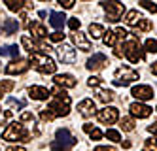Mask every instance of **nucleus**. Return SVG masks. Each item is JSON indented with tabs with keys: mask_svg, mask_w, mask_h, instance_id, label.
I'll use <instances>...</instances> for the list:
<instances>
[{
	"mask_svg": "<svg viewBox=\"0 0 157 151\" xmlns=\"http://www.w3.org/2000/svg\"><path fill=\"white\" fill-rule=\"evenodd\" d=\"M49 92H51L53 98L49 102L48 110L55 115V117H64V115H68L70 113V96L66 95V91L55 85L53 91H49Z\"/></svg>",
	"mask_w": 157,
	"mask_h": 151,
	"instance_id": "nucleus-1",
	"label": "nucleus"
},
{
	"mask_svg": "<svg viewBox=\"0 0 157 151\" xmlns=\"http://www.w3.org/2000/svg\"><path fill=\"white\" fill-rule=\"evenodd\" d=\"M4 140L8 142H13V140H21V142H30V138H32V132L27 130V126L23 123H12L8 126V129L4 130L2 134Z\"/></svg>",
	"mask_w": 157,
	"mask_h": 151,
	"instance_id": "nucleus-2",
	"label": "nucleus"
},
{
	"mask_svg": "<svg viewBox=\"0 0 157 151\" xmlns=\"http://www.w3.org/2000/svg\"><path fill=\"white\" fill-rule=\"evenodd\" d=\"M119 49H123L121 53L125 55L132 64H136V62H140V61L144 59V49L140 47V42H138L136 38L127 40L125 43H123V47H119Z\"/></svg>",
	"mask_w": 157,
	"mask_h": 151,
	"instance_id": "nucleus-3",
	"label": "nucleus"
},
{
	"mask_svg": "<svg viewBox=\"0 0 157 151\" xmlns=\"http://www.w3.org/2000/svg\"><path fill=\"white\" fill-rule=\"evenodd\" d=\"M30 61H32V64H34L42 74H53L55 70H57V64H55V61L51 59V57H48V55L32 53V55H30Z\"/></svg>",
	"mask_w": 157,
	"mask_h": 151,
	"instance_id": "nucleus-4",
	"label": "nucleus"
},
{
	"mask_svg": "<svg viewBox=\"0 0 157 151\" xmlns=\"http://www.w3.org/2000/svg\"><path fill=\"white\" fill-rule=\"evenodd\" d=\"M134 79H138V72L132 70V68H129V66H121V68H117L116 74H114V83H116V85H121V87L132 83Z\"/></svg>",
	"mask_w": 157,
	"mask_h": 151,
	"instance_id": "nucleus-5",
	"label": "nucleus"
},
{
	"mask_svg": "<svg viewBox=\"0 0 157 151\" xmlns=\"http://www.w3.org/2000/svg\"><path fill=\"white\" fill-rule=\"evenodd\" d=\"M100 6L104 8L106 11V19L110 23H117L123 15V11H125V6L121 2H100Z\"/></svg>",
	"mask_w": 157,
	"mask_h": 151,
	"instance_id": "nucleus-6",
	"label": "nucleus"
},
{
	"mask_svg": "<svg viewBox=\"0 0 157 151\" xmlns=\"http://www.w3.org/2000/svg\"><path fill=\"white\" fill-rule=\"evenodd\" d=\"M97 119L102 123V125H114V123L119 119V111H117V108L106 106V108H102V110H98Z\"/></svg>",
	"mask_w": 157,
	"mask_h": 151,
	"instance_id": "nucleus-7",
	"label": "nucleus"
},
{
	"mask_svg": "<svg viewBox=\"0 0 157 151\" xmlns=\"http://www.w3.org/2000/svg\"><path fill=\"white\" fill-rule=\"evenodd\" d=\"M29 59H13L10 64H6V74H10V76H13V74H23V72H27L29 70Z\"/></svg>",
	"mask_w": 157,
	"mask_h": 151,
	"instance_id": "nucleus-8",
	"label": "nucleus"
},
{
	"mask_svg": "<svg viewBox=\"0 0 157 151\" xmlns=\"http://www.w3.org/2000/svg\"><path fill=\"white\" fill-rule=\"evenodd\" d=\"M108 64V59H106V55L104 53H95L93 57H91V59H89L87 61V68H89V70H91V72H98V70H102V68Z\"/></svg>",
	"mask_w": 157,
	"mask_h": 151,
	"instance_id": "nucleus-9",
	"label": "nucleus"
},
{
	"mask_svg": "<svg viewBox=\"0 0 157 151\" xmlns=\"http://www.w3.org/2000/svg\"><path fill=\"white\" fill-rule=\"evenodd\" d=\"M129 110H131L132 117H138V119H146V117L151 115V108L146 106V104H142V102H132L129 106Z\"/></svg>",
	"mask_w": 157,
	"mask_h": 151,
	"instance_id": "nucleus-10",
	"label": "nucleus"
},
{
	"mask_svg": "<svg viewBox=\"0 0 157 151\" xmlns=\"http://www.w3.org/2000/svg\"><path fill=\"white\" fill-rule=\"evenodd\" d=\"M131 95L134 98H138V102L140 100H150V98H153V89L150 85H134L131 89Z\"/></svg>",
	"mask_w": 157,
	"mask_h": 151,
	"instance_id": "nucleus-11",
	"label": "nucleus"
},
{
	"mask_svg": "<svg viewBox=\"0 0 157 151\" xmlns=\"http://www.w3.org/2000/svg\"><path fill=\"white\" fill-rule=\"evenodd\" d=\"M57 55H59V61H63L64 64H72L76 61V51L70 45H64V43H61L57 47Z\"/></svg>",
	"mask_w": 157,
	"mask_h": 151,
	"instance_id": "nucleus-12",
	"label": "nucleus"
},
{
	"mask_svg": "<svg viewBox=\"0 0 157 151\" xmlns=\"http://www.w3.org/2000/svg\"><path fill=\"white\" fill-rule=\"evenodd\" d=\"M55 138H57V142L66 145V147H72L76 145V136H72V132L68 129H57V132H55Z\"/></svg>",
	"mask_w": 157,
	"mask_h": 151,
	"instance_id": "nucleus-13",
	"label": "nucleus"
},
{
	"mask_svg": "<svg viewBox=\"0 0 157 151\" xmlns=\"http://www.w3.org/2000/svg\"><path fill=\"white\" fill-rule=\"evenodd\" d=\"M53 81H55V85H57V87H63V89H72V87H76V79L70 74H59V76L53 77Z\"/></svg>",
	"mask_w": 157,
	"mask_h": 151,
	"instance_id": "nucleus-14",
	"label": "nucleus"
},
{
	"mask_svg": "<svg viewBox=\"0 0 157 151\" xmlns=\"http://www.w3.org/2000/svg\"><path fill=\"white\" fill-rule=\"evenodd\" d=\"M78 111H80V115H83V117H93V113L97 111L95 108V102L91 98H85L82 100L80 104H78Z\"/></svg>",
	"mask_w": 157,
	"mask_h": 151,
	"instance_id": "nucleus-15",
	"label": "nucleus"
},
{
	"mask_svg": "<svg viewBox=\"0 0 157 151\" xmlns=\"http://www.w3.org/2000/svg\"><path fill=\"white\" fill-rule=\"evenodd\" d=\"M29 96L34 98V100H48V96H51V92L46 87L32 85V87H29Z\"/></svg>",
	"mask_w": 157,
	"mask_h": 151,
	"instance_id": "nucleus-16",
	"label": "nucleus"
},
{
	"mask_svg": "<svg viewBox=\"0 0 157 151\" xmlns=\"http://www.w3.org/2000/svg\"><path fill=\"white\" fill-rule=\"evenodd\" d=\"M72 42H74L82 51H89V49H91V43H89V40L85 38V34L80 32V30H76V32L72 34Z\"/></svg>",
	"mask_w": 157,
	"mask_h": 151,
	"instance_id": "nucleus-17",
	"label": "nucleus"
},
{
	"mask_svg": "<svg viewBox=\"0 0 157 151\" xmlns=\"http://www.w3.org/2000/svg\"><path fill=\"white\" fill-rule=\"evenodd\" d=\"M29 30H30V34H32V36H34L36 40H42V38H46V36H48L46 27H44L42 23H38V21H32L30 25H29Z\"/></svg>",
	"mask_w": 157,
	"mask_h": 151,
	"instance_id": "nucleus-18",
	"label": "nucleus"
},
{
	"mask_svg": "<svg viewBox=\"0 0 157 151\" xmlns=\"http://www.w3.org/2000/svg\"><path fill=\"white\" fill-rule=\"evenodd\" d=\"M51 19H49V25L53 27V28H63V25H64V21H66V15L63 13V11H51V15H49Z\"/></svg>",
	"mask_w": 157,
	"mask_h": 151,
	"instance_id": "nucleus-19",
	"label": "nucleus"
},
{
	"mask_svg": "<svg viewBox=\"0 0 157 151\" xmlns=\"http://www.w3.org/2000/svg\"><path fill=\"white\" fill-rule=\"evenodd\" d=\"M17 28H19V23L15 19H6L2 23V30H4V34H8V36H10V34H15Z\"/></svg>",
	"mask_w": 157,
	"mask_h": 151,
	"instance_id": "nucleus-20",
	"label": "nucleus"
},
{
	"mask_svg": "<svg viewBox=\"0 0 157 151\" xmlns=\"http://www.w3.org/2000/svg\"><path fill=\"white\" fill-rule=\"evenodd\" d=\"M140 19H142V17H140V13H138V9H129L127 15H125V23H127V25H131V27H136V23H138Z\"/></svg>",
	"mask_w": 157,
	"mask_h": 151,
	"instance_id": "nucleus-21",
	"label": "nucleus"
},
{
	"mask_svg": "<svg viewBox=\"0 0 157 151\" xmlns=\"http://www.w3.org/2000/svg\"><path fill=\"white\" fill-rule=\"evenodd\" d=\"M21 45H23V47L32 55V53H38V45H36V42H32L29 36H23L21 38Z\"/></svg>",
	"mask_w": 157,
	"mask_h": 151,
	"instance_id": "nucleus-22",
	"label": "nucleus"
},
{
	"mask_svg": "<svg viewBox=\"0 0 157 151\" xmlns=\"http://www.w3.org/2000/svg\"><path fill=\"white\" fill-rule=\"evenodd\" d=\"M0 55L15 59V57L19 55V47H17V45H6V47H0Z\"/></svg>",
	"mask_w": 157,
	"mask_h": 151,
	"instance_id": "nucleus-23",
	"label": "nucleus"
},
{
	"mask_svg": "<svg viewBox=\"0 0 157 151\" xmlns=\"http://www.w3.org/2000/svg\"><path fill=\"white\" fill-rule=\"evenodd\" d=\"M104 32H106L104 27H102V25H98V23H91V25H89V34H91L93 38H100Z\"/></svg>",
	"mask_w": 157,
	"mask_h": 151,
	"instance_id": "nucleus-24",
	"label": "nucleus"
},
{
	"mask_svg": "<svg viewBox=\"0 0 157 151\" xmlns=\"http://www.w3.org/2000/svg\"><path fill=\"white\" fill-rule=\"evenodd\" d=\"M4 4L8 6V9H12V11H19V9H23V6H25L23 0H4Z\"/></svg>",
	"mask_w": 157,
	"mask_h": 151,
	"instance_id": "nucleus-25",
	"label": "nucleus"
},
{
	"mask_svg": "<svg viewBox=\"0 0 157 151\" xmlns=\"http://www.w3.org/2000/svg\"><path fill=\"white\" fill-rule=\"evenodd\" d=\"M13 87H15V83L12 79H2L0 81V95H6V92H10Z\"/></svg>",
	"mask_w": 157,
	"mask_h": 151,
	"instance_id": "nucleus-26",
	"label": "nucleus"
},
{
	"mask_svg": "<svg viewBox=\"0 0 157 151\" xmlns=\"http://www.w3.org/2000/svg\"><path fill=\"white\" fill-rule=\"evenodd\" d=\"M119 126H121V130L131 132V130H134V121H132L131 117H123L121 123H119Z\"/></svg>",
	"mask_w": 157,
	"mask_h": 151,
	"instance_id": "nucleus-27",
	"label": "nucleus"
},
{
	"mask_svg": "<svg viewBox=\"0 0 157 151\" xmlns=\"http://www.w3.org/2000/svg\"><path fill=\"white\" fill-rule=\"evenodd\" d=\"M106 34V36H104V43L106 45H110V47H116V45H117V36H116V32H104Z\"/></svg>",
	"mask_w": 157,
	"mask_h": 151,
	"instance_id": "nucleus-28",
	"label": "nucleus"
},
{
	"mask_svg": "<svg viewBox=\"0 0 157 151\" xmlns=\"http://www.w3.org/2000/svg\"><path fill=\"white\" fill-rule=\"evenodd\" d=\"M138 6H140V8H144V9H148V11H151V13H157V4L150 2V0H140Z\"/></svg>",
	"mask_w": 157,
	"mask_h": 151,
	"instance_id": "nucleus-29",
	"label": "nucleus"
},
{
	"mask_svg": "<svg viewBox=\"0 0 157 151\" xmlns=\"http://www.w3.org/2000/svg\"><path fill=\"white\" fill-rule=\"evenodd\" d=\"M136 30H140V32H148V30H151V23H150L148 19H140V21L136 23Z\"/></svg>",
	"mask_w": 157,
	"mask_h": 151,
	"instance_id": "nucleus-30",
	"label": "nucleus"
},
{
	"mask_svg": "<svg viewBox=\"0 0 157 151\" xmlns=\"http://www.w3.org/2000/svg\"><path fill=\"white\" fill-rule=\"evenodd\" d=\"M144 47H146V51H150V53H157V40L148 38L146 43H144Z\"/></svg>",
	"mask_w": 157,
	"mask_h": 151,
	"instance_id": "nucleus-31",
	"label": "nucleus"
},
{
	"mask_svg": "<svg viewBox=\"0 0 157 151\" xmlns=\"http://www.w3.org/2000/svg\"><path fill=\"white\" fill-rule=\"evenodd\" d=\"M98 98L102 100L104 104H108V102L114 100V92H112V91H100V92H98Z\"/></svg>",
	"mask_w": 157,
	"mask_h": 151,
	"instance_id": "nucleus-32",
	"label": "nucleus"
},
{
	"mask_svg": "<svg viewBox=\"0 0 157 151\" xmlns=\"http://www.w3.org/2000/svg\"><path fill=\"white\" fill-rule=\"evenodd\" d=\"M106 138H108V140H112V142H119L121 140V134L117 130H114V129H108L106 130Z\"/></svg>",
	"mask_w": 157,
	"mask_h": 151,
	"instance_id": "nucleus-33",
	"label": "nucleus"
},
{
	"mask_svg": "<svg viewBox=\"0 0 157 151\" xmlns=\"http://www.w3.org/2000/svg\"><path fill=\"white\" fill-rule=\"evenodd\" d=\"M146 151H157V140L155 138H148V140H146Z\"/></svg>",
	"mask_w": 157,
	"mask_h": 151,
	"instance_id": "nucleus-34",
	"label": "nucleus"
},
{
	"mask_svg": "<svg viewBox=\"0 0 157 151\" xmlns=\"http://www.w3.org/2000/svg\"><path fill=\"white\" fill-rule=\"evenodd\" d=\"M80 25H82V23H80V19H78V17H72L70 21H68V27L76 32V30H80Z\"/></svg>",
	"mask_w": 157,
	"mask_h": 151,
	"instance_id": "nucleus-35",
	"label": "nucleus"
},
{
	"mask_svg": "<svg viewBox=\"0 0 157 151\" xmlns=\"http://www.w3.org/2000/svg\"><path fill=\"white\" fill-rule=\"evenodd\" d=\"M49 38H51L53 42H63V40H64V34H63L61 30H55L53 34H49Z\"/></svg>",
	"mask_w": 157,
	"mask_h": 151,
	"instance_id": "nucleus-36",
	"label": "nucleus"
},
{
	"mask_svg": "<svg viewBox=\"0 0 157 151\" xmlns=\"http://www.w3.org/2000/svg\"><path fill=\"white\" fill-rule=\"evenodd\" d=\"M40 117H42V121H53V119H55V115H53L49 110H44V111L40 113Z\"/></svg>",
	"mask_w": 157,
	"mask_h": 151,
	"instance_id": "nucleus-37",
	"label": "nucleus"
},
{
	"mask_svg": "<svg viewBox=\"0 0 157 151\" xmlns=\"http://www.w3.org/2000/svg\"><path fill=\"white\" fill-rule=\"evenodd\" d=\"M51 151H70V147H66V145H63L59 142H53L51 144Z\"/></svg>",
	"mask_w": 157,
	"mask_h": 151,
	"instance_id": "nucleus-38",
	"label": "nucleus"
},
{
	"mask_svg": "<svg viewBox=\"0 0 157 151\" xmlns=\"http://www.w3.org/2000/svg\"><path fill=\"white\" fill-rule=\"evenodd\" d=\"M100 83H102V81H100V77H97V76H91V77H89V81H87L89 87H98Z\"/></svg>",
	"mask_w": 157,
	"mask_h": 151,
	"instance_id": "nucleus-39",
	"label": "nucleus"
},
{
	"mask_svg": "<svg viewBox=\"0 0 157 151\" xmlns=\"http://www.w3.org/2000/svg\"><path fill=\"white\" fill-rule=\"evenodd\" d=\"M89 136H91V140H100V138H102V132H100L98 129H93L91 132H89Z\"/></svg>",
	"mask_w": 157,
	"mask_h": 151,
	"instance_id": "nucleus-40",
	"label": "nucleus"
},
{
	"mask_svg": "<svg viewBox=\"0 0 157 151\" xmlns=\"http://www.w3.org/2000/svg\"><path fill=\"white\" fill-rule=\"evenodd\" d=\"M59 4H61L63 8H66V9H70L76 2H74V0H59Z\"/></svg>",
	"mask_w": 157,
	"mask_h": 151,
	"instance_id": "nucleus-41",
	"label": "nucleus"
},
{
	"mask_svg": "<svg viewBox=\"0 0 157 151\" xmlns=\"http://www.w3.org/2000/svg\"><path fill=\"white\" fill-rule=\"evenodd\" d=\"M114 32H116V36H117V38H125V36H127V30H125V28H121V27H117Z\"/></svg>",
	"mask_w": 157,
	"mask_h": 151,
	"instance_id": "nucleus-42",
	"label": "nucleus"
},
{
	"mask_svg": "<svg viewBox=\"0 0 157 151\" xmlns=\"http://www.w3.org/2000/svg\"><path fill=\"white\" fill-rule=\"evenodd\" d=\"M148 132L153 134V136H157V121H153L151 125H148Z\"/></svg>",
	"mask_w": 157,
	"mask_h": 151,
	"instance_id": "nucleus-43",
	"label": "nucleus"
},
{
	"mask_svg": "<svg viewBox=\"0 0 157 151\" xmlns=\"http://www.w3.org/2000/svg\"><path fill=\"white\" fill-rule=\"evenodd\" d=\"M6 151H27V149H25L23 145H10Z\"/></svg>",
	"mask_w": 157,
	"mask_h": 151,
	"instance_id": "nucleus-44",
	"label": "nucleus"
},
{
	"mask_svg": "<svg viewBox=\"0 0 157 151\" xmlns=\"http://www.w3.org/2000/svg\"><path fill=\"white\" fill-rule=\"evenodd\" d=\"M95 151H116L114 147H108V145H97Z\"/></svg>",
	"mask_w": 157,
	"mask_h": 151,
	"instance_id": "nucleus-45",
	"label": "nucleus"
},
{
	"mask_svg": "<svg viewBox=\"0 0 157 151\" xmlns=\"http://www.w3.org/2000/svg\"><path fill=\"white\" fill-rule=\"evenodd\" d=\"M83 130H85V132H91V130H93V125H91V123H85V125H83Z\"/></svg>",
	"mask_w": 157,
	"mask_h": 151,
	"instance_id": "nucleus-46",
	"label": "nucleus"
},
{
	"mask_svg": "<svg viewBox=\"0 0 157 151\" xmlns=\"http://www.w3.org/2000/svg\"><path fill=\"white\" fill-rule=\"evenodd\" d=\"M151 72H153V74H155V76H157V61H155V62H153V64H151Z\"/></svg>",
	"mask_w": 157,
	"mask_h": 151,
	"instance_id": "nucleus-47",
	"label": "nucleus"
},
{
	"mask_svg": "<svg viewBox=\"0 0 157 151\" xmlns=\"http://www.w3.org/2000/svg\"><path fill=\"white\" fill-rule=\"evenodd\" d=\"M0 70H2V62H0Z\"/></svg>",
	"mask_w": 157,
	"mask_h": 151,
	"instance_id": "nucleus-48",
	"label": "nucleus"
},
{
	"mask_svg": "<svg viewBox=\"0 0 157 151\" xmlns=\"http://www.w3.org/2000/svg\"><path fill=\"white\" fill-rule=\"evenodd\" d=\"M155 110H157V108H155Z\"/></svg>",
	"mask_w": 157,
	"mask_h": 151,
	"instance_id": "nucleus-49",
	"label": "nucleus"
}]
</instances>
